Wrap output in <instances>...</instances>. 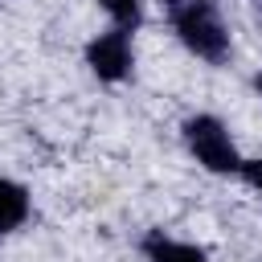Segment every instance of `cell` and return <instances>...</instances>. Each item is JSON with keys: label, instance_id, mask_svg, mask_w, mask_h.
<instances>
[{"label": "cell", "instance_id": "cell-1", "mask_svg": "<svg viewBox=\"0 0 262 262\" xmlns=\"http://www.w3.org/2000/svg\"><path fill=\"white\" fill-rule=\"evenodd\" d=\"M168 20L184 49H192L201 61H225L229 57V29L213 0H168Z\"/></svg>", "mask_w": 262, "mask_h": 262}, {"label": "cell", "instance_id": "cell-2", "mask_svg": "<svg viewBox=\"0 0 262 262\" xmlns=\"http://www.w3.org/2000/svg\"><path fill=\"white\" fill-rule=\"evenodd\" d=\"M184 143H188V151L196 156V164H205L209 172H242V156H237V147H233V139H229V131L221 127V119H213V115H196V119H188L184 123Z\"/></svg>", "mask_w": 262, "mask_h": 262}, {"label": "cell", "instance_id": "cell-3", "mask_svg": "<svg viewBox=\"0 0 262 262\" xmlns=\"http://www.w3.org/2000/svg\"><path fill=\"white\" fill-rule=\"evenodd\" d=\"M86 61H90V70H94L102 82H123V78L131 74V37H127V29L98 33V37L86 45Z\"/></svg>", "mask_w": 262, "mask_h": 262}, {"label": "cell", "instance_id": "cell-4", "mask_svg": "<svg viewBox=\"0 0 262 262\" xmlns=\"http://www.w3.org/2000/svg\"><path fill=\"white\" fill-rule=\"evenodd\" d=\"M143 254H147L151 262H209L196 246L172 242V237H164V233H147V237H143Z\"/></svg>", "mask_w": 262, "mask_h": 262}, {"label": "cell", "instance_id": "cell-5", "mask_svg": "<svg viewBox=\"0 0 262 262\" xmlns=\"http://www.w3.org/2000/svg\"><path fill=\"white\" fill-rule=\"evenodd\" d=\"M25 217H29V192H25L16 180L0 176V233L16 229Z\"/></svg>", "mask_w": 262, "mask_h": 262}, {"label": "cell", "instance_id": "cell-6", "mask_svg": "<svg viewBox=\"0 0 262 262\" xmlns=\"http://www.w3.org/2000/svg\"><path fill=\"white\" fill-rule=\"evenodd\" d=\"M106 12H111V20H115V29H135L139 25V0H98Z\"/></svg>", "mask_w": 262, "mask_h": 262}, {"label": "cell", "instance_id": "cell-7", "mask_svg": "<svg viewBox=\"0 0 262 262\" xmlns=\"http://www.w3.org/2000/svg\"><path fill=\"white\" fill-rule=\"evenodd\" d=\"M242 176L262 192V160H246V164H242Z\"/></svg>", "mask_w": 262, "mask_h": 262}, {"label": "cell", "instance_id": "cell-8", "mask_svg": "<svg viewBox=\"0 0 262 262\" xmlns=\"http://www.w3.org/2000/svg\"><path fill=\"white\" fill-rule=\"evenodd\" d=\"M258 90H262V74H258Z\"/></svg>", "mask_w": 262, "mask_h": 262}]
</instances>
